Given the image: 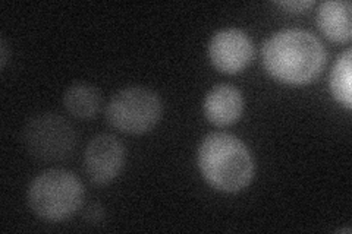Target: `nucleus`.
I'll list each match as a JSON object with an SVG mask.
<instances>
[{"label":"nucleus","mask_w":352,"mask_h":234,"mask_svg":"<svg viewBox=\"0 0 352 234\" xmlns=\"http://www.w3.org/2000/svg\"><path fill=\"white\" fill-rule=\"evenodd\" d=\"M263 65L283 84H310L326 65V50L313 32L288 28L274 32L263 44Z\"/></svg>","instance_id":"f257e3e1"},{"label":"nucleus","mask_w":352,"mask_h":234,"mask_svg":"<svg viewBox=\"0 0 352 234\" xmlns=\"http://www.w3.org/2000/svg\"><path fill=\"white\" fill-rule=\"evenodd\" d=\"M197 163L206 182L220 192L236 194L254 176V160L247 145L225 132L210 133L203 139Z\"/></svg>","instance_id":"f03ea898"},{"label":"nucleus","mask_w":352,"mask_h":234,"mask_svg":"<svg viewBox=\"0 0 352 234\" xmlns=\"http://www.w3.org/2000/svg\"><path fill=\"white\" fill-rule=\"evenodd\" d=\"M84 194V186L74 173L50 169L31 180L27 200L36 215L58 222L71 218L81 208Z\"/></svg>","instance_id":"7ed1b4c3"},{"label":"nucleus","mask_w":352,"mask_h":234,"mask_svg":"<svg viewBox=\"0 0 352 234\" xmlns=\"http://www.w3.org/2000/svg\"><path fill=\"white\" fill-rule=\"evenodd\" d=\"M162 116L159 95L146 86H129L116 93L106 107V117L115 129L142 135L157 125Z\"/></svg>","instance_id":"20e7f679"},{"label":"nucleus","mask_w":352,"mask_h":234,"mask_svg":"<svg viewBox=\"0 0 352 234\" xmlns=\"http://www.w3.org/2000/svg\"><path fill=\"white\" fill-rule=\"evenodd\" d=\"M22 143L36 160L56 163L66 160L76 147V133L68 120L54 113L31 117L22 130Z\"/></svg>","instance_id":"39448f33"},{"label":"nucleus","mask_w":352,"mask_h":234,"mask_svg":"<svg viewBox=\"0 0 352 234\" xmlns=\"http://www.w3.org/2000/svg\"><path fill=\"white\" fill-rule=\"evenodd\" d=\"M208 59L214 68L228 75L239 73L251 63L254 46L245 31L223 28L214 32L208 41Z\"/></svg>","instance_id":"423d86ee"},{"label":"nucleus","mask_w":352,"mask_h":234,"mask_svg":"<svg viewBox=\"0 0 352 234\" xmlns=\"http://www.w3.org/2000/svg\"><path fill=\"white\" fill-rule=\"evenodd\" d=\"M125 164L122 142L109 133L94 137L85 147L84 169L93 183L107 185L120 174Z\"/></svg>","instance_id":"0eeeda50"},{"label":"nucleus","mask_w":352,"mask_h":234,"mask_svg":"<svg viewBox=\"0 0 352 234\" xmlns=\"http://www.w3.org/2000/svg\"><path fill=\"white\" fill-rule=\"evenodd\" d=\"M203 107L207 120L223 128L239 120L244 111V98L236 86L220 84L207 93Z\"/></svg>","instance_id":"6e6552de"},{"label":"nucleus","mask_w":352,"mask_h":234,"mask_svg":"<svg viewBox=\"0 0 352 234\" xmlns=\"http://www.w3.org/2000/svg\"><path fill=\"white\" fill-rule=\"evenodd\" d=\"M352 5L348 0H326L318 5L317 25L323 34L335 43H348L352 38Z\"/></svg>","instance_id":"1a4fd4ad"},{"label":"nucleus","mask_w":352,"mask_h":234,"mask_svg":"<svg viewBox=\"0 0 352 234\" xmlns=\"http://www.w3.org/2000/svg\"><path fill=\"white\" fill-rule=\"evenodd\" d=\"M63 106L76 119H91L102 107L100 91L91 84L75 82L63 94Z\"/></svg>","instance_id":"9d476101"},{"label":"nucleus","mask_w":352,"mask_h":234,"mask_svg":"<svg viewBox=\"0 0 352 234\" xmlns=\"http://www.w3.org/2000/svg\"><path fill=\"white\" fill-rule=\"evenodd\" d=\"M352 53L351 49L339 54L332 71H330V91L339 104L352 108Z\"/></svg>","instance_id":"9b49d317"},{"label":"nucleus","mask_w":352,"mask_h":234,"mask_svg":"<svg viewBox=\"0 0 352 234\" xmlns=\"http://www.w3.org/2000/svg\"><path fill=\"white\" fill-rule=\"evenodd\" d=\"M276 5L283 9H288L289 12H301V10L310 9L314 2L313 0H295V2L289 0V2H276Z\"/></svg>","instance_id":"f8f14e48"},{"label":"nucleus","mask_w":352,"mask_h":234,"mask_svg":"<svg viewBox=\"0 0 352 234\" xmlns=\"http://www.w3.org/2000/svg\"><path fill=\"white\" fill-rule=\"evenodd\" d=\"M103 215H104V213H103V208L100 207V205H91L90 208L87 209V214H85V217H87V220L90 221V222H97V221H100L102 218H103Z\"/></svg>","instance_id":"ddd939ff"},{"label":"nucleus","mask_w":352,"mask_h":234,"mask_svg":"<svg viewBox=\"0 0 352 234\" xmlns=\"http://www.w3.org/2000/svg\"><path fill=\"white\" fill-rule=\"evenodd\" d=\"M0 53H2V56H0V63H2V68H5V63H6V44H5L3 38H2V41H0Z\"/></svg>","instance_id":"4468645a"}]
</instances>
